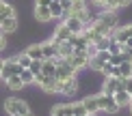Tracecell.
<instances>
[{
  "mask_svg": "<svg viewBox=\"0 0 132 116\" xmlns=\"http://www.w3.org/2000/svg\"><path fill=\"white\" fill-rule=\"evenodd\" d=\"M0 2H2V0H0Z\"/></svg>",
  "mask_w": 132,
  "mask_h": 116,
  "instance_id": "cell-42",
  "label": "cell"
},
{
  "mask_svg": "<svg viewBox=\"0 0 132 116\" xmlns=\"http://www.w3.org/2000/svg\"><path fill=\"white\" fill-rule=\"evenodd\" d=\"M26 54H28L32 60H43V49H41V43H32V45H28Z\"/></svg>",
  "mask_w": 132,
  "mask_h": 116,
  "instance_id": "cell-22",
  "label": "cell"
},
{
  "mask_svg": "<svg viewBox=\"0 0 132 116\" xmlns=\"http://www.w3.org/2000/svg\"><path fill=\"white\" fill-rule=\"evenodd\" d=\"M97 103H100V110L106 112V114H117L119 112V106H117V101H115L113 95L100 92V95H97Z\"/></svg>",
  "mask_w": 132,
  "mask_h": 116,
  "instance_id": "cell-3",
  "label": "cell"
},
{
  "mask_svg": "<svg viewBox=\"0 0 132 116\" xmlns=\"http://www.w3.org/2000/svg\"><path fill=\"white\" fill-rule=\"evenodd\" d=\"M95 7H100V9H104V11H115L117 7H115V0H91Z\"/></svg>",
  "mask_w": 132,
  "mask_h": 116,
  "instance_id": "cell-28",
  "label": "cell"
},
{
  "mask_svg": "<svg viewBox=\"0 0 132 116\" xmlns=\"http://www.w3.org/2000/svg\"><path fill=\"white\" fill-rule=\"evenodd\" d=\"M111 75H115V77H130L132 75V62L128 60V62H121V65H117V67H113Z\"/></svg>",
  "mask_w": 132,
  "mask_h": 116,
  "instance_id": "cell-13",
  "label": "cell"
},
{
  "mask_svg": "<svg viewBox=\"0 0 132 116\" xmlns=\"http://www.w3.org/2000/svg\"><path fill=\"white\" fill-rule=\"evenodd\" d=\"M82 106L87 108V112H102L100 110V103H97V95H89L82 99Z\"/></svg>",
  "mask_w": 132,
  "mask_h": 116,
  "instance_id": "cell-17",
  "label": "cell"
},
{
  "mask_svg": "<svg viewBox=\"0 0 132 116\" xmlns=\"http://www.w3.org/2000/svg\"><path fill=\"white\" fill-rule=\"evenodd\" d=\"M113 97H115V101H117V106H119V108L130 106V101H132V95L126 90V88H119V90H115V92H113Z\"/></svg>",
  "mask_w": 132,
  "mask_h": 116,
  "instance_id": "cell-12",
  "label": "cell"
},
{
  "mask_svg": "<svg viewBox=\"0 0 132 116\" xmlns=\"http://www.w3.org/2000/svg\"><path fill=\"white\" fill-rule=\"evenodd\" d=\"M2 65H4V60H2V58H0V71H2Z\"/></svg>",
  "mask_w": 132,
  "mask_h": 116,
  "instance_id": "cell-40",
  "label": "cell"
},
{
  "mask_svg": "<svg viewBox=\"0 0 132 116\" xmlns=\"http://www.w3.org/2000/svg\"><path fill=\"white\" fill-rule=\"evenodd\" d=\"M41 65H43V60H32V62H30V67H28V69H30V71H32V73H35V75H37V73H41Z\"/></svg>",
  "mask_w": 132,
  "mask_h": 116,
  "instance_id": "cell-31",
  "label": "cell"
},
{
  "mask_svg": "<svg viewBox=\"0 0 132 116\" xmlns=\"http://www.w3.org/2000/svg\"><path fill=\"white\" fill-rule=\"evenodd\" d=\"M78 84H76V77H69V80L61 82V95H74Z\"/></svg>",
  "mask_w": 132,
  "mask_h": 116,
  "instance_id": "cell-18",
  "label": "cell"
},
{
  "mask_svg": "<svg viewBox=\"0 0 132 116\" xmlns=\"http://www.w3.org/2000/svg\"><path fill=\"white\" fill-rule=\"evenodd\" d=\"M69 37H71V30L67 28V24H65V22H61V24L56 26V30H54V35H52V41L63 43V41H67Z\"/></svg>",
  "mask_w": 132,
  "mask_h": 116,
  "instance_id": "cell-10",
  "label": "cell"
},
{
  "mask_svg": "<svg viewBox=\"0 0 132 116\" xmlns=\"http://www.w3.org/2000/svg\"><path fill=\"white\" fill-rule=\"evenodd\" d=\"M50 2H52V0H35V4H43V7H48Z\"/></svg>",
  "mask_w": 132,
  "mask_h": 116,
  "instance_id": "cell-36",
  "label": "cell"
},
{
  "mask_svg": "<svg viewBox=\"0 0 132 116\" xmlns=\"http://www.w3.org/2000/svg\"><path fill=\"white\" fill-rule=\"evenodd\" d=\"M20 77H22V82H24V86H28V84H35V73L26 67V69H22L20 71Z\"/></svg>",
  "mask_w": 132,
  "mask_h": 116,
  "instance_id": "cell-26",
  "label": "cell"
},
{
  "mask_svg": "<svg viewBox=\"0 0 132 116\" xmlns=\"http://www.w3.org/2000/svg\"><path fill=\"white\" fill-rule=\"evenodd\" d=\"M20 71H22V67H20V65L18 62H15V60H4V65H2V71H0V80H7V77L9 75H13V73H20Z\"/></svg>",
  "mask_w": 132,
  "mask_h": 116,
  "instance_id": "cell-9",
  "label": "cell"
},
{
  "mask_svg": "<svg viewBox=\"0 0 132 116\" xmlns=\"http://www.w3.org/2000/svg\"><path fill=\"white\" fill-rule=\"evenodd\" d=\"M7 47V37H4V32L0 30V52H2V49Z\"/></svg>",
  "mask_w": 132,
  "mask_h": 116,
  "instance_id": "cell-34",
  "label": "cell"
},
{
  "mask_svg": "<svg viewBox=\"0 0 132 116\" xmlns=\"http://www.w3.org/2000/svg\"><path fill=\"white\" fill-rule=\"evenodd\" d=\"M63 22L67 24V28L71 30V35H80V32L87 28V22L82 17H78V15H67V17H63Z\"/></svg>",
  "mask_w": 132,
  "mask_h": 116,
  "instance_id": "cell-6",
  "label": "cell"
},
{
  "mask_svg": "<svg viewBox=\"0 0 132 116\" xmlns=\"http://www.w3.org/2000/svg\"><path fill=\"white\" fill-rule=\"evenodd\" d=\"M74 54V47H71V43L69 41H63V43H59V56H63V58H67Z\"/></svg>",
  "mask_w": 132,
  "mask_h": 116,
  "instance_id": "cell-27",
  "label": "cell"
},
{
  "mask_svg": "<svg viewBox=\"0 0 132 116\" xmlns=\"http://www.w3.org/2000/svg\"><path fill=\"white\" fill-rule=\"evenodd\" d=\"M35 17H37V22L46 24V22L52 19V13H50V9L43 7V4H35Z\"/></svg>",
  "mask_w": 132,
  "mask_h": 116,
  "instance_id": "cell-15",
  "label": "cell"
},
{
  "mask_svg": "<svg viewBox=\"0 0 132 116\" xmlns=\"http://www.w3.org/2000/svg\"><path fill=\"white\" fill-rule=\"evenodd\" d=\"M0 30L4 32V35H9V32H15L18 30V17H7V19H2L0 22Z\"/></svg>",
  "mask_w": 132,
  "mask_h": 116,
  "instance_id": "cell-16",
  "label": "cell"
},
{
  "mask_svg": "<svg viewBox=\"0 0 132 116\" xmlns=\"http://www.w3.org/2000/svg\"><path fill=\"white\" fill-rule=\"evenodd\" d=\"M119 88H123V80H121V77H115V75H108L106 80H104L102 92H106V95H113V92H115V90H119Z\"/></svg>",
  "mask_w": 132,
  "mask_h": 116,
  "instance_id": "cell-7",
  "label": "cell"
},
{
  "mask_svg": "<svg viewBox=\"0 0 132 116\" xmlns=\"http://www.w3.org/2000/svg\"><path fill=\"white\" fill-rule=\"evenodd\" d=\"M89 58H91V54H89V49H85V52H74L71 56H67L65 60L74 67L76 71L78 69H85V67H89Z\"/></svg>",
  "mask_w": 132,
  "mask_h": 116,
  "instance_id": "cell-4",
  "label": "cell"
},
{
  "mask_svg": "<svg viewBox=\"0 0 132 116\" xmlns=\"http://www.w3.org/2000/svg\"><path fill=\"white\" fill-rule=\"evenodd\" d=\"M113 39H115L117 43H121V45H123V43H126V41L130 39L128 26H123V28H115V32H113Z\"/></svg>",
  "mask_w": 132,
  "mask_h": 116,
  "instance_id": "cell-23",
  "label": "cell"
},
{
  "mask_svg": "<svg viewBox=\"0 0 132 116\" xmlns=\"http://www.w3.org/2000/svg\"><path fill=\"white\" fill-rule=\"evenodd\" d=\"M121 49H123V45H121V43H117V41L113 39V41H111V45H108V52H111V54H119Z\"/></svg>",
  "mask_w": 132,
  "mask_h": 116,
  "instance_id": "cell-30",
  "label": "cell"
},
{
  "mask_svg": "<svg viewBox=\"0 0 132 116\" xmlns=\"http://www.w3.org/2000/svg\"><path fill=\"white\" fill-rule=\"evenodd\" d=\"M128 32H130V37H132V24H130V26H128Z\"/></svg>",
  "mask_w": 132,
  "mask_h": 116,
  "instance_id": "cell-39",
  "label": "cell"
},
{
  "mask_svg": "<svg viewBox=\"0 0 132 116\" xmlns=\"http://www.w3.org/2000/svg\"><path fill=\"white\" fill-rule=\"evenodd\" d=\"M54 71H56V62L52 58H43V65H41V73L48 75V77H54Z\"/></svg>",
  "mask_w": 132,
  "mask_h": 116,
  "instance_id": "cell-21",
  "label": "cell"
},
{
  "mask_svg": "<svg viewBox=\"0 0 132 116\" xmlns=\"http://www.w3.org/2000/svg\"><path fill=\"white\" fill-rule=\"evenodd\" d=\"M67 15H78V17H82L85 22H89V13H87V2H85V0H71V7L67 9L65 17H67Z\"/></svg>",
  "mask_w": 132,
  "mask_h": 116,
  "instance_id": "cell-5",
  "label": "cell"
},
{
  "mask_svg": "<svg viewBox=\"0 0 132 116\" xmlns=\"http://www.w3.org/2000/svg\"><path fill=\"white\" fill-rule=\"evenodd\" d=\"M91 26L102 35H113L117 28V15H115V11H102L100 17L91 22Z\"/></svg>",
  "mask_w": 132,
  "mask_h": 116,
  "instance_id": "cell-1",
  "label": "cell"
},
{
  "mask_svg": "<svg viewBox=\"0 0 132 116\" xmlns=\"http://www.w3.org/2000/svg\"><path fill=\"white\" fill-rule=\"evenodd\" d=\"M11 60H15V62H18L20 65V67L22 69H26V67H30V62H32V58L28 56V54H18V56H13V58H11Z\"/></svg>",
  "mask_w": 132,
  "mask_h": 116,
  "instance_id": "cell-25",
  "label": "cell"
},
{
  "mask_svg": "<svg viewBox=\"0 0 132 116\" xmlns=\"http://www.w3.org/2000/svg\"><path fill=\"white\" fill-rule=\"evenodd\" d=\"M48 9H50V13H52V19H63L65 17V9L61 7V2H56V0H52V2L48 4Z\"/></svg>",
  "mask_w": 132,
  "mask_h": 116,
  "instance_id": "cell-19",
  "label": "cell"
},
{
  "mask_svg": "<svg viewBox=\"0 0 132 116\" xmlns=\"http://www.w3.org/2000/svg\"><path fill=\"white\" fill-rule=\"evenodd\" d=\"M87 116H97V112H89V114H87Z\"/></svg>",
  "mask_w": 132,
  "mask_h": 116,
  "instance_id": "cell-38",
  "label": "cell"
},
{
  "mask_svg": "<svg viewBox=\"0 0 132 116\" xmlns=\"http://www.w3.org/2000/svg\"><path fill=\"white\" fill-rule=\"evenodd\" d=\"M121 80H123V88L132 95V75H130V77H121Z\"/></svg>",
  "mask_w": 132,
  "mask_h": 116,
  "instance_id": "cell-32",
  "label": "cell"
},
{
  "mask_svg": "<svg viewBox=\"0 0 132 116\" xmlns=\"http://www.w3.org/2000/svg\"><path fill=\"white\" fill-rule=\"evenodd\" d=\"M4 112L9 116H15V114H26V112H30V110H28V103L22 101L20 97H9L7 101H4Z\"/></svg>",
  "mask_w": 132,
  "mask_h": 116,
  "instance_id": "cell-2",
  "label": "cell"
},
{
  "mask_svg": "<svg viewBox=\"0 0 132 116\" xmlns=\"http://www.w3.org/2000/svg\"><path fill=\"white\" fill-rule=\"evenodd\" d=\"M123 52H126V54H128V56L132 58V45H123Z\"/></svg>",
  "mask_w": 132,
  "mask_h": 116,
  "instance_id": "cell-35",
  "label": "cell"
},
{
  "mask_svg": "<svg viewBox=\"0 0 132 116\" xmlns=\"http://www.w3.org/2000/svg\"><path fill=\"white\" fill-rule=\"evenodd\" d=\"M130 2H132V0H115V7H117V9H123V7H128Z\"/></svg>",
  "mask_w": 132,
  "mask_h": 116,
  "instance_id": "cell-33",
  "label": "cell"
},
{
  "mask_svg": "<svg viewBox=\"0 0 132 116\" xmlns=\"http://www.w3.org/2000/svg\"><path fill=\"white\" fill-rule=\"evenodd\" d=\"M56 2H61V0H56Z\"/></svg>",
  "mask_w": 132,
  "mask_h": 116,
  "instance_id": "cell-41",
  "label": "cell"
},
{
  "mask_svg": "<svg viewBox=\"0 0 132 116\" xmlns=\"http://www.w3.org/2000/svg\"><path fill=\"white\" fill-rule=\"evenodd\" d=\"M43 92H50V95H54V92H61V80L59 77H48L46 82L39 86Z\"/></svg>",
  "mask_w": 132,
  "mask_h": 116,
  "instance_id": "cell-11",
  "label": "cell"
},
{
  "mask_svg": "<svg viewBox=\"0 0 132 116\" xmlns=\"http://www.w3.org/2000/svg\"><path fill=\"white\" fill-rule=\"evenodd\" d=\"M67 41L71 43L74 52H85V49H89V45H91V43L87 41V37L82 35V32H80V35H71V37L67 39Z\"/></svg>",
  "mask_w": 132,
  "mask_h": 116,
  "instance_id": "cell-8",
  "label": "cell"
},
{
  "mask_svg": "<svg viewBox=\"0 0 132 116\" xmlns=\"http://www.w3.org/2000/svg\"><path fill=\"white\" fill-rule=\"evenodd\" d=\"M15 116H35L32 112H26V114H15Z\"/></svg>",
  "mask_w": 132,
  "mask_h": 116,
  "instance_id": "cell-37",
  "label": "cell"
},
{
  "mask_svg": "<svg viewBox=\"0 0 132 116\" xmlns=\"http://www.w3.org/2000/svg\"><path fill=\"white\" fill-rule=\"evenodd\" d=\"M13 15H15V9L11 7L9 2H4V0H2V2H0V22L7 19V17H13Z\"/></svg>",
  "mask_w": 132,
  "mask_h": 116,
  "instance_id": "cell-24",
  "label": "cell"
},
{
  "mask_svg": "<svg viewBox=\"0 0 132 116\" xmlns=\"http://www.w3.org/2000/svg\"><path fill=\"white\" fill-rule=\"evenodd\" d=\"M41 49H43V58H54V56H59V43L56 41H46V43H41Z\"/></svg>",
  "mask_w": 132,
  "mask_h": 116,
  "instance_id": "cell-14",
  "label": "cell"
},
{
  "mask_svg": "<svg viewBox=\"0 0 132 116\" xmlns=\"http://www.w3.org/2000/svg\"><path fill=\"white\" fill-rule=\"evenodd\" d=\"M4 84H7L11 90H20V88H24V82H22V77L20 73H13V75H9L7 80H4Z\"/></svg>",
  "mask_w": 132,
  "mask_h": 116,
  "instance_id": "cell-20",
  "label": "cell"
},
{
  "mask_svg": "<svg viewBox=\"0 0 132 116\" xmlns=\"http://www.w3.org/2000/svg\"><path fill=\"white\" fill-rule=\"evenodd\" d=\"M89 112H87V108L82 106V101L78 103H71V116H87Z\"/></svg>",
  "mask_w": 132,
  "mask_h": 116,
  "instance_id": "cell-29",
  "label": "cell"
}]
</instances>
